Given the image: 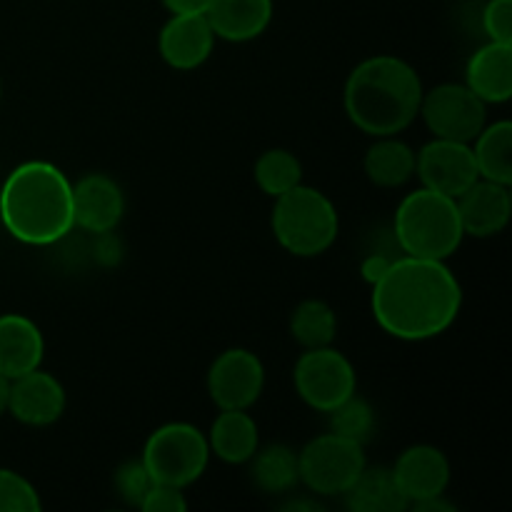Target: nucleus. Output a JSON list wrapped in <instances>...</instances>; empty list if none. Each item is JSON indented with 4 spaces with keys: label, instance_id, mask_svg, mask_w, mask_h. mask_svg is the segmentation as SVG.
I'll list each match as a JSON object with an SVG mask.
<instances>
[{
    "label": "nucleus",
    "instance_id": "obj_1",
    "mask_svg": "<svg viewBox=\"0 0 512 512\" xmlns=\"http://www.w3.org/2000/svg\"><path fill=\"white\" fill-rule=\"evenodd\" d=\"M370 308L390 338L423 343L443 335L458 320L463 288L445 260L403 255L373 285Z\"/></svg>",
    "mask_w": 512,
    "mask_h": 512
},
{
    "label": "nucleus",
    "instance_id": "obj_2",
    "mask_svg": "<svg viewBox=\"0 0 512 512\" xmlns=\"http://www.w3.org/2000/svg\"><path fill=\"white\" fill-rule=\"evenodd\" d=\"M0 223L25 245L60 243L75 228L73 183L48 160L20 163L0 188Z\"/></svg>",
    "mask_w": 512,
    "mask_h": 512
},
{
    "label": "nucleus",
    "instance_id": "obj_3",
    "mask_svg": "<svg viewBox=\"0 0 512 512\" xmlns=\"http://www.w3.org/2000/svg\"><path fill=\"white\" fill-rule=\"evenodd\" d=\"M423 93V80L408 60L373 55L355 65L345 80V115L370 138L400 135L418 118Z\"/></svg>",
    "mask_w": 512,
    "mask_h": 512
},
{
    "label": "nucleus",
    "instance_id": "obj_4",
    "mask_svg": "<svg viewBox=\"0 0 512 512\" xmlns=\"http://www.w3.org/2000/svg\"><path fill=\"white\" fill-rule=\"evenodd\" d=\"M393 233L405 255L425 260H448L465 238L455 198L423 185L400 200Z\"/></svg>",
    "mask_w": 512,
    "mask_h": 512
},
{
    "label": "nucleus",
    "instance_id": "obj_5",
    "mask_svg": "<svg viewBox=\"0 0 512 512\" xmlns=\"http://www.w3.org/2000/svg\"><path fill=\"white\" fill-rule=\"evenodd\" d=\"M270 225L280 248L295 258H318L328 253L340 233L333 200L303 183L275 198Z\"/></svg>",
    "mask_w": 512,
    "mask_h": 512
},
{
    "label": "nucleus",
    "instance_id": "obj_6",
    "mask_svg": "<svg viewBox=\"0 0 512 512\" xmlns=\"http://www.w3.org/2000/svg\"><path fill=\"white\" fill-rule=\"evenodd\" d=\"M208 435L190 423H165L148 435L143 445L145 470L150 480L170 488H190L205 475L210 463Z\"/></svg>",
    "mask_w": 512,
    "mask_h": 512
},
{
    "label": "nucleus",
    "instance_id": "obj_7",
    "mask_svg": "<svg viewBox=\"0 0 512 512\" xmlns=\"http://www.w3.org/2000/svg\"><path fill=\"white\" fill-rule=\"evenodd\" d=\"M365 465V445L338 433L318 435L298 453L300 483L320 498H338L348 493Z\"/></svg>",
    "mask_w": 512,
    "mask_h": 512
},
{
    "label": "nucleus",
    "instance_id": "obj_8",
    "mask_svg": "<svg viewBox=\"0 0 512 512\" xmlns=\"http://www.w3.org/2000/svg\"><path fill=\"white\" fill-rule=\"evenodd\" d=\"M295 393L308 408L328 415L358 390V373L353 363L333 345L303 350L293 368Z\"/></svg>",
    "mask_w": 512,
    "mask_h": 512
},
{
    "label": "nucleus",
    "instance_id": "obj_9",
    "mask_svg": "<svg viewBox=\"0 0 512 512\" xmlns=\"http://www.w3.org/2000/svg\"><path fill=\"white\" fill-rule=\"evenodd\" d=\"M418 118L433 138L473 143L488 125V105L465 83H440L423 93Z\"/></svg>",
    "mask_w": 512,
    "mask_h": 512
},
{
    "label": "nucleus",
    "instance_id": "obj_10",
    "mask_svg": "<svg viewBox=\"0 0 512 512\" xmlns=\"http://www.w3.org/2000/svg\"><path fill=\"white\" fill-rule=\"evenodd\" d=\"M208 395L218 410H250L265 390V365L253 350H223L210 363Z\"/></svg>",
    "mask_w": 512,
    "mask_h": 512
},
{
    "label": "nucleus",
    "instance_id": "obj_11",
    "mask_svg": "<svg viewBox=\"0 0 512 512\" xmlns=\"http://www.w3.org/2000/svg\"><path fill=\"white\" fill-rule=\"evenodd\" d=\"M415 175L423 188L448 198H458L475 180H480L470 143L445 138H433L415 153Z\"/></svg>",
    "mask_w": 512,
    "mask_h": 512
},
{
    "label": "nucleus",
    "instance_id": "obj_12",
    "mask_svg": "<svg viewBox=\"0 0 512 512\" xmlns=\"http://www.w3.org/2000/svg\"><path fill=\"white\" fill-rule=\"evenodd\" d=\"M390 470H393L395 483H398L408 505L440 498V495H445L450 478H453L448 455L435 445L425 443L405 448Z\"/></svg>",
    "mask_w": 512,
    "mask_h": 512
},
{
    "label": "nucleus",
    "instance_id": "obj_13",
    "mask_svg": "<svg viewBox=\"0 0 512 512\" xmlns=\"http://www.w3.org/2000/svg\"><path fill=\"white\" fill-rule=\"evenodd\" d=\"M68 405L63 383L53 373L35 368L10 380L8 413L28 428H48L58 423Z\"/></svg>",
    "mask_w": 512,
    "mask_h": 512
},
{
    "label": "nucleus",
    "instance_id": "obj_14",
    "mask_svg": "<svg viewBox=\"0 0 512 512\" xmlns=\"http://www.w3.org/2000/svg\"><path fill=\"white\" fill-rule=\"evenodd\" d=\"M125 215L123 188L105 173H88L73 183L75 228L85 233H108Z\"/></svg>",
    "mask_w": 512,
    "mask_h": 512
},
{
    "label": "nucleus",
    "instance_id": "obj_15",
    "mask_svg": "<svg viewBox=\"0 0 512 512\" xmlns=\"http://www.w3.org/2000/svg\"><path fill=\"white\" fill-rule=\"evenodd\" d=\"M460 225L470 238H493L500 235L510 223L512 195L510 185L493 183V180H475L463 195L455 198Z\"/></svg>",
    "mask_w": 512,
    "mask_h": 512
},
{
    "label": "nucleus",
    "instance_id": "obj_16",
    "mask_svg": "<svg viewBox=\"0 0 512 512\" xmlns=\"http://www.w3.org/2000/svg\"><path fill=\"white\" fill-rule=\"evenodd\" d=\"M215 40L205 15H170L158 35V50L173 70H195L213 55Z\"/></svg>",
    "mask_w": 512,
    "mask_h": 512
},
{
    "label": "nucleus",
    "instance_id": "obj_17",
    "mask_svg": "<svg viewBox=\"0 0 512 512\" xmlns=\"http://www.w3.org/2000/svg\"><path fill=\"white\" fill-rule=\"evenodd\" d=\"M465 85L485 105H503L512 98V43L488 40L470 55L465 65Z\"/></svg>",
    "mask_w": 512,
    "mask_h": 512
},
{
    "label": "nucleus",
    "instance_id": "obj_18",
    "mask_svg": "<svg viewBox=\"0 0 512 512\" xmlns=\"http://www.w3.org/2000/svg\"><path fill=\"white\" fill-rule=\"evenodd\" d=\"M45 355V340L38 325L20 313L0 315V375L8 380L20 378L40 368Z\"/></svg>",
    "mask_w": 512,
    "mask_h": 512
},
{
    "label": "nucleus",
    "instance_id": "obj_19",
    "mask_svg": "<svg viewBox=\"0 0 512 512\" xmlns=\"http://www.w3.org/2000/svg\"><path fill=\"white\" fill-rule=\"evenodd\" d=\"M205 18L215 38L248 43L268 30L273 20V0H210Z\"/></svg>",
    "mask_w": 512,
    "mask_h": 512
},
{
    "label": "nucleus",
    "instance_id": "obj_20",
    "mask_svg": "<svg viewBox=\"0 0 512 512\" xmlns=\"http://www.w3.org/2000/svg\"><path fill=\"white\" fill-rule=\"evenodd\" d=\"M210 455L228 465H248L260 448L258 423L248 410H220L208 433Z\"/></svg>",
    "mask_w": 512,
    "mask_h": 512
},
{
    "label": "nucleus",
    "instance_id": "obj_21",
    "mask_svg": "<svg viewBox=\"0 0 512 512\" xmlns=\"http://www.w3.org/2000/svg\"><path fill=\"white\" fill-rule=\"evenodd\" d=\"M365 178L385 190L403 188L415 175V150L398 135H383L365 150Z\"/></svg>",
    "mask_w": 512,
    "mask_h": 512
},
{
    "label": "nucleus",
    "instance_id": "obj_22",
    "mask_svg": "<svg viewBox=\"0 0 512 512\" xmlns=\"http://www.w3.org/2000/svg\"><path fill=\"white\" fill-rule=\"evenodd\" d=\"M248 465L255 488L268 495H285L300 485L298 453L283 443L258 448Z\"/></svg>",
    "mask_w": 512,
    "mask_h": 512
},
{
    "label": "nucleus",
    "instance_id": "obj_23",
    "mask_svg": "<svg viewBox=\"0 0 512 512\" xmlns=\"http://www.w3.org/2000/svg\"><path fill=\"white\" fill-rule=\"evenodd\" d=\"M345 498H348V508L353 512H403L410 508L390 468H368L365 465V470L350 485Z\"/></svg>",
    "mask_w": 512,
    "mask_h": 512
},
{
    "label": "nucleus",
    "instance_id": "obj_24",
    "mask_svg": "<svg viewBox=\"0 0 512 512\" xmlns=\"http://www.w3.org/2000/svg\"><path fill=\"white\" fill-rule=\"evenodd\" d=\"M475 165L483 180L510 185L512 183V123L495 120L485 125L478 138L470 143Z\"/></svg>",
    "mask_w": 512,
    "mask_h": 512
},
{
    "label": "nucleus",
    "instance_id": "obj_25",
    "mask_svg": "<svg viewBox=\"0 0 512 512\" xmlns=\"http://www.w3.org/2000/svg\"><path fill=\"white\" fill-rule=\"evenodd\" d=\"M290 335L303 350L333 345L338 335V315L325 300H303L290 315Z\"/></svg>",
    "mask_w": 512,
    "mask_h": 512
},
{
    "label": "nucleus",
    "instance_id": "obj_26",
    "mask_svg": "<svg viewBox=\"0 0 512 512\" xmlns=\"http://www.w3.org/2000/svg\"><path fill=\"white\" fill-rule=\"evenodd\" d=\"M253 178L268 198H280L303 183V163L285 148H270L255 160Z\"/></svg>",
    "mask_w": 512,
    "mask_h": 512
},
{
    "label": "nucleus",
    "instance_id": "obj_27",
    "mask_svg": "<svg viewBox=\"0 0 512 512\" xmlns=\"http://www.w3.org/2000/svg\"><path fill=\"white\" fill-rule=\"evenodd\" d=\"M330 433L355 440L365 445L375 435V410L368 400L350 395L348 400L330 410Z\"/></svg>",
    "mask_w": 512,
    "mask_h": 512
},
{
    "label": "nucleus",
    "instance_id": "obj_28",
    "mask_svg": "<svg viewBox=\"0 0 512 512\" xmlns=\"http://www.w3.org/2000/svg\"><path fill=\"white\" fill-rule=\"evenodd\" d=\"M40 510H43V500H40L38 488L25 475L8 468H0V512Z\"/></svg>",
    "mask_w": 512,
    "mask_h": 512
},
{
    "label": "nucleus",
    "instance_id": "obj_29",
    "mask_svg": "<svg viewBox=\"0 0 512 512\" xmlns=\"http://www.w3.org/2000/svg\"><path fill=\"white\" fill-rule=\"evenodd\" d=\"M113 483H115V490H118L120 498H123L128 505H135V508H140L145 493L153 488V480H150L148 470H145L143 460L140 458L128 460V463L120 465V468L115 470Z\"/></svg>",
    "mask_w": 512,
    "mask_h": 512
},
{
    "label": "nucleus",
    "instance_id": "obj_30",
    "mask_svg": "<svg viewBox=\"0 0 512 512\" xmlns=\"http://www.w3.org/2000/svg\"><path fill=\"white\" fill-rule=\"evenodd\" d=\"M483 30L488 40L512 43V0H488L483 8Z\"/></svg>",
    "mask_w": 512,
    "mask_h": 512
},
{
    "label": "nucleus",
    "instance_id": "obj_31",
    "mask_svg": "<svg viewBox=\"0 0 512 512\" xmlns=\"http://www.w3.org/2000/svg\"><path fill=\"white\" fill-rule=\"evenodd\" d=\"M143 512H183L188 510V500L180 488H170V485L153 483V488L145 493L143 503H140Z\"/></svg>",
    "mask_w": 512,
    "mask_h": 512
},
{
    "label": "nucleus",
    "instance_id": "obj_32",
    "mask_svg": "<svg viewBox=\"0 0 512 512\" xmlns=\"http://www.w3.org/2000/svg\"><path fill=\"white\" fill-rule=\"evenodd\" d=\"M125 248L120 243V238L115 235V230H108V233H95L93 243V258L98 260L103 268H115V265L123 260Z\"/></svg>",
    "mask_w": 512,
    "mask_h": 512
},
{
    "label": "nucleus",
    "instance_id": "obj_33",
    "mask_svg": "<svg viewBox=\"0 0 512 512\" xmlns=\"http://www.w3.org/2000/svg\"><path fill=\"white\" fill-rule=\"evenodd\" d=\"M390 263H393V258H388V255L373 253V255H368V258L363 260V265H360V275H363L365 283L373 288V285L378 283V280L383 278L385 273H388Z\"/></svg>",
    "mask_w": 512,
    "mask_h": 512
},
{
    "label": "nucleus",
    "instance_id": "obj_34",
    "mask_svg": "<svg viewBox=\"0 0 512 512\" xmlns=\"http://www.w3.org/2000/svg\"><path fill=\"white\" fill-rule=\"evenodd\" d=\"M170 15H205L210 0H163Z\"/></svg>",
    "mask_w": 512,
    "mask_h": 512
},
{
    "label": "nucleus",
    "instance_id": "obj_35",
    "mask_svg": "<svg viewBox=\"0 0 512 512\" xmlns=\"http://www.w3.org/2000/svg\"><path fill=\"white\" fill-rule=\"evenodd\" d=\"M8 400H10V380L0 375V418L8 413Z\"/></svg>",
    "mask_w": 512,
    "mask_h": 512
},
{
    "label": "nucleus",
    "instance_id": "obj_36",
    "mask_svg": "<svg viewBox=\"0 0 512 512\" xmlns=\"http://www.w3.org/2000/svg\"><path fill=\"white\" fill-rule=\"evenodd\" d=\"M285 510H320V505L315 503V500H290L288 505H285Z\"/></svg>",
    "mask_w": 512,
    "mask_h": 512
},
{
    "label": "nucleus",
    "instance_id": "obj_37",
    "mask_svg": "<svg viewBox=\"0 0 512 512\" xmlns=\"http://www.w3.org/2000/svg\"><path fill=\"white\" fill-rule=\"evenodd\" d=\"M0 98H3V83H0Z\"/></svg>",
    "mask_w": 512,
    "mask_h": 512
}]
</instances>
